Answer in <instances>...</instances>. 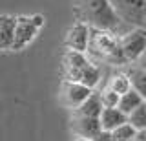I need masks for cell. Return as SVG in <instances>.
<instances>
[{"mask_svg":"<svg viewBox=\"0 0 146 141\" xmlns=\"http://www.w3.org/2000/svg\"><path fill=\"white\" fill-rule=\"evenodd\" d=\"M121 48L128 62H137L146 53V28H133L121 37Z\"/></svg>","mask_w":146,"mask_h":141,"instance_id":"7","label":"cell"},{"mask_svg":"<svg viewBox=\"0 0 146 141\" xmlns=\"http://www.w3.org/2000/svg\"><path fill=\"white\" fill-rule=\"evenodd\" d=\"M75 141H93V139H86V138H77Z\"/></svg>","mask_w":146,"mask_h":141,"instance_id":"20","label":"cell"},{"mask_svg":"<svg viewBox=\"0 0 146 141\" xmlns=\"http://www.w3.org/2000/svg\"><path fill=\"white\" fill-rule=\"evenodd\" d=\"M62 72L64 79L86 84L90 88H97L100 83V70L86 53L66 49L62 55Z\"/></svg>","mask_w":146,"mask_h":141,"instance_id":"2","label":"cell"},{"mask_svg":"<svg viewBox=\"0 0 146 141\" xmlns=\"http://www.w3.org/2000/svg\"><path fill=\"white\" fill-rule=\"evenodd\" d=\"M143 68H144V70H146V59H144V62H143Z\"/></svg>","mask_w":146,"mask_h":141,"instance_id":"21","label":"cell"},{"mask_svg":"<svg viewBox=\"0 0 146 141\" xmlns=\"http://www.w3.org/2000/svg\"><path fill=\"white\" fill-rule=\"evenodd\" d=\"M17 22H18V17H15V15L4 13V15L0 17V48H2L4 51H11V48H13Z\"/></svg>","mask_w":146,"mask_h":141,"instance_id":"10","label":"cell"},{"mask_svg":"<svg viewBox=\"0 0 146 141\" xmlns=\"http://www.w3.org/2000/svg\"><path fill=\"white\" fill-rule=\"evenodd\" d=\"M17 17L18 22H17V31H15V40H13L11 51L26 49L36 39L38 31L46 24L44 15H38V13H35V15H17Z\"/></svg>","mask_w":146,"mask_h":141,"instance_id":"4","label":"cell"},{"mask_svg":"<svg viewBox=\"0 0 146 141\" xmlns=\"http://www.w3.org/2000/svg\"><path fill=\"white\" fill-rule=\"evenodd\" d=\"M126 123H128V116L121 108H104L102 114H100V126L106 132H113Z\"/></svg>","mask_w":146,"mask_h":141,"instance_id":"11","label":"cell"},{"mask_svg":"<svg viewBox=\"0 0 146 141\" xmlns=\"http://www.w3.org/2000/svg\"><path fill=\"white\" fill-rule=\"evenodd\" d=\"M99 94H100V99H102L104 108H117V106H119L121 95L115 94L113 90H110L108 86H104V88H102V92H99Z\"/></svg>","mask_w":146,"mask_h":141,"instance_id":"18","label":"cell"},{"mask_svg":"<svg viewBox=\"0 0 146 141\" xmlns=\"http://www.w3.org/2000/svg\"><path fill=\"white\" fill-rule=\"evenodd\" d=\"M128 123H130L137 132H144L146 130V103L128 116Z\"/></svg>","mask_w":146,"mask_h":141,"instance_id":"16","label":"cell"},{"mask_svg":"<svg viewBox=\"0 0 146 141\" xmlns=\"http://www.w3.org/2000/svg\"><path fill=\"white\" fill-rule=\"evenodd\" d=\"M93 141H115V139H113V134H111V132L102 130V132H100V134H99Z\"/></svg>","mask_w":146,"mask_h":141,"instance_id":"19","label":"cell"},{"mask_svg":"<svg viewBox=\"0 0 146 141\" xmlns=\"http://www.w3.org/2000/svg\"><path fill=\"white\" fill-rule=\"evenodd\" d=\"M126 74H128V77H130V81H131L133 90L139 92L146 101V70L143 66H133L130 72H126Z\"/></svg>","mask_w":146,"mask_h":141,"instance_id":"15","label":"cell"},{"mask_svg":"<svg viewBox=\"0 0 146 141\" xmlns=\"http://www.w3.org/2000/svg\"><path fill=\"white\" fill-rule=\"evenodd\" d=\"M111 134H113V139L115 141H135V138L139 136V132H137L130 123H126V125L119 126L117 130H113Z\"/></svg>","mask_w":146,"mask_h":141,"instance_id":"17","label":"cell"},{"mask_svg":"<svg viewBox=\"0 0 146 141\" xmlns=\"http://www.w3.org/2000/svg\"><path fill=\"white\" fill-rule=\"evenodd\" d=\"M95 90L90 88L86 84L75 83V81H68L64 79L60 84V92H58V97H60V103L70 110H77L79 106H82L88 99L93 95Z\"/></svg>","mask_w":146,"mask_h":141,"instance_id":"6","label":"cell"},{"mask_svg":"<svg viewBox=\"0 0 146 141\" xmlns=\"http://www.w3.org/2000/svg\"><path fill=\"white\" fill-rule=\"evenodd\" d=\"M88 53L99 61L106 62L110 66H124L128 64L124 51L121 48V37H115L113 31L106 29H95L91 28L90 49Z\"/></svg>","mask_w":146,"mask_h":141,"instance_id":"3","label":"cell"},{"mask_svg":"<svg viewBox=\"0 0 146 141\" xmlns=\"http://www.w3.org/2000/svg\"><path fill=\"white\" fill-rule=\"evenodd\" d=\"M102 110H104V104H102V99H100V94L93 92V95H91L82 106H79L77 110H73V114L86 116V117H100Z\"/></svg>","mask_w":146,"mask_h":141,"instance_id":"12","label":"cell"},{"mask_svg":"<svg viewBox=\"0 0 146 141\" xmlns=\"http://www.w3.org/2000/svg\"><path fill=\"white\" fill-rule=\"evenodd\" d=\"M90 39H91V28L86 22L77 20L75 24H71L70 29L66 31L64 46H66V49L86 53L90 49Z\"/></svg>","mask_w":146,"mask_h":141,"instance_id":"8","label":"cell"},{"mask_svg":"<svg viewBox=\"0 0 146 141\" xmlns=\"http://www.w3.org/2000/svg\"><path fill=\"white\" fill-rule=\"evenodd\" d=\"M71 130L75 132L77 138H86V139H95L102 132L100 126V117H86L71 112Z\"/></svg>","mask_w":146,"mask_h":141,"instance_id":"9","label":"cell"},{"mask_svg":"<svg viewBox=\"0 0 146 141\" xmlns=\"http://www.w3.org/2000/svg\"><path fill=\"white\" fill-rule=\"evenodd\" d=\"M144 103H146L144 97H143L139 92H135V90H130L128 94L121 95V101H119V106H117V108H121V110L124 112L126 116H130L131 112H135L137 108L143 106Z\"/></svg>","mask_w":146,"mask_h":141,"instance_id":"13","label":"cell"},{"mask_svg":"<svg viewBox=\"0 0 146 141\" xmlns=\"http://www.w3.org/2000/svg\"><path fill=\"white\" fill-rule=\"evenodd\" d=\"M106 86L110 90H113L115 94H119V95H124V94L130 92V90H133L130 77H128V74H124V72H117V74H113L111 77H110V81H108Z\"/></svg>","mask_w":146,"mask_h":141,"instance_id":"14","label":"cell"},{"mask_svg":"<svg viewBox=\"0 0 146 141\" xmlns=\"http://www.w3.org/2000/svg\"><path fill=\"white\" fill-rule=\"evenodd\" d=\"M119 19L135 28L146 24V0H110Z\"/></svg>","mask_w":146,"mask_h":141,"instance_id":"5","label":"cell"},{"mask_svg":"<svg viewBox=\"0 0 146 141\" xmlns=\"http://www.w3.org/2000/svg\"><path fill=\"white\" fill-rule=\"evenodd\" d=\"M75 13L77 20L86 22L90 28L95 29L115 31L122 22L110 0H77Z\"/></svg>","mask_w":146,"mask_h":141,"instance_id":"1","label":"cell"}]
</instances>
